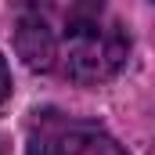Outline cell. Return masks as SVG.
<instances>
[{"label":"cell","mask_w":155,"mask_h":155,"mask_svg":"<svg viewBox=\"0 0 155 155\" xmlns=\"http://www.w3.org/2000/svg\"><path fill=\"white\" fill-rule=\"evenodd\" d=\"M15 47L33 72L97 87L123 72L130 33L112 0H29L18 15Z\"/></svg>","instance_id":"cell-1"},{"label":"cell","mask_w":155,"mask_h":155,"mask_svg":"<svg viewBox=\"0 0 155 155\" xmlns=\"http://www.w3.org/2000/svg\"><path fill=\"white\" fill-rule=\"evenodd\" d=\"M25 155H126V152L97 123L69 119L47 108V112H36L33 126H29Z\"/></svg>","instance_id":"cell-2"},{"label":"cell","mask_w":155,"mask_h":155,"mask_svg":"<svg viewBox=\"0 0 155 155\" xmlns=\"http://www.w3.org/2000/svg\"><path fill=\"white\" fill-rule=\"evenodd\" d=\"M11 97V72H7V61H4V54H0V105Z\"/></svg>","instance_id":"cell-3"}]
</instances>
